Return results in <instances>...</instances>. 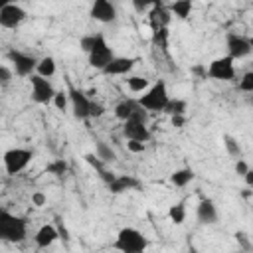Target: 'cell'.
I'll return each instance as SVG.
<instances>
[{
  "mask_svg": "<svg viewBox=\"0 0 253 253\" xmlns=\"http://www.w3.org/2000/svg\"><path fill=\"white\" fill-rule=\"evenodd\" d=\"M28 235V221L6 210L0 211V239L8 243H22Z\"/></svg>",
  "mask_w": 253,
  "mask_h": 253,
  "instance_id": "1",
  "label": "cell"
},
{
  "mask_svg": "<svg viewBox=\"0 0 253 253\" xmlns=\"http://www.w3.org/2000/svg\"><path fill=\"white\" fill-rule=\"evenodd\" d=\"M146 247H148L146 235L134 227H123L113 241V249L121 253H144Z\"/></svg>",
  "mask_w": 253,
  "mask_h": 253,
  "instance_id": "2",
  "label": "cell"
},
{
  "mask_svg": "<svg viewBox=\"0 0 253 253\" xmlns=\"http://www.w3.org/2000/svg\"><path fill=\"white\" fill-rule=\"evenodd\" d=\"M170 93H168V87L162 79H158L154 85H150L140 97H138V103L148 111V113H164L166 105L170 103Z\"/></svg>",
  "mask_w": 253,
  "mask_h": 253,
  "instance_id": "3",
  "label": "cell"
},
{
  "mask_svg": "<svg viewBox=\"0 0 253 253\" xmlns=\"http://www.w3.org/2000/svg\"><path fill=\"white\" fill-rule=\"evenodd\" d=\"M117 55L113 53V47L107 43V40H105V36L103 34H97V42H95V45H93V49L87 53V59H89V65L93 67V69H99V71H103L113 59H115Z\"/></svg>",
  "mask_w": 253,
  "mask_h": 253,
  "instance_id": "4",
  "label": "cell"
},
{
  "mask_svg": "<svg viewBox=\"0 0 253 253\" xmlns=\"http://www.w3.org/2000/svg\"><path fill=\"white\" fill-rule=\"evenodd\" d=\"M34 158V152L30 148H10L4 152V168H6V174L8 176H16L20 174L22 170L28 168V164L32 162Z\"/></svg>",
  "mask_w": 253,
  "mask_h": 253,
  "instance_id": "5",
  "label": "cell"
},
{
  "mask_svg": "<svg viewBox=\"0 0 253 253\" xmlns=\"http://www.w3.org/2000/svg\"><path fill=\"white\" fill-rule=\"evenodd\" d=\"M67 95H69V103H71L73 117L79 119V121L89 119V117H91V105H93V101L89 99V95H87L83 89L73 87L71 83H67Z\"/></svg>",
  "mask_w": 253,
  "mask_h": 253,
  "instance_id": "6",
  "label": "cell"
},
{
  "mask_svg": "<svg viewBox=\"0 0 253 253\" xmlns=\"http://www.w3.org/2000/svg\"><path fill=\"white\" fill-rule=\"evenodd\" d=\"M6 57L12 63L16 75H20V77H32L34 71L38 69V63H40L38 57L30 55V53H24V51H18V49H10L6 53Z\"/></svg>",
  "mask_w": 253,
  "mask_h": 253,
  "instance_id": "7",
  "label": "cell"
},
{
  "mask_svg": "<svg viewBox=\"0 0 253 253\" xmlns=\"http://www.w3.org/2000/svg\"><path fill=\"white\" fill-rule=\"evenodd\" d=\"M30 85H32V101L38 103V105H45V103H53V97H55V89L51 85L49 79L45 77H40L38 73H34L30 77Z\"/></svg>",
  "mask_w": 253,
  "mask_h": 253,
  "instance_id": "8",
  "label": "cell"
},
{
  "mask_svg": "<svg viewBox=\"0 0 253 253\" xmlns=\"http://www.w3.org/2000/svg\"><path fill=\"white\" fill-rule=\"evenodd\" d=\"M225 49H227V55L233 61L235 59H243L253 51L251 43H249V38H245L241 34H235V32H229L225 36Z\"/></svg>",
  "mask_w": 253,
  "mask_h": 253,
  "instance_id": "9",
  "label": "cell"
},
{
  "mask_svg": "<svg viewBox=\"0 0 253 253\" xmlns=\"http://www.w3.org/2000/svg\"><path fill=\"white\" fill-rule=\"evenodd\" d=\"M208 77L217 81H233L235 79V65L229 55L217 57L208 65Z\"/></svg>",
  "mask_w": 253,
  "mask_h": 253,
  "instance_id": "10",
  "label": "cell"
},
{
  "mask_svg": "<svg viewBox=\"0 0 253 253\" xmlns=\"http://www.w3.org/2000/svg\"><path fill=\"white\" fill-rule=\"evenodd\" d=\"M26 10L18 4H4L0 8V26L2 28H8V30H14L18 28L24 20H26Z\"/></svg>",
  "mask_w": 253,
  "mask_h": 253,
  "instance_id": "11",
  "label": "cell"
},
{
  "mask_svg": "<svg viewBox=\"0 0 253 253\" xmlns=\"http://www.w3.org/2000/svg\"><path fill=\"white\" fill-rule=\"evenodd\" d=\"M89 16L93 20L101 22V24H111L117 18V8L109 0H95L93 6H91V10H89Z\"/></svg>",
  "mask_w": 253,
  "mask_h": 253,
  "instance_id": "12",
  "label": "cell"
},
{
  "mask_svg": "<svg viewBox=\"0 0 253 253\" xmlns=\"http://www.w3.org/2000/svg\"><path fill=\"white\" fill-rule=\"evenodd\" d=\"M123 134L126 140H138V142H148L150 140V130L146 125L136 123V121H126L123 123Z\"/></svg>",
  "mask_w": 253,
  "mask_h": 253,
  "instance_id": "13",
  "label": "cell"
},
{
  "mask_svg": "<svg viewBox=\"0 0 253 253\" xmlns=\"http://www.w3.org/2000/svg\"><path fill=\"white\" fill-rule=\"evenodd\" d=\"M134 63H136V57H115L105 69H103V73L105 75H126V73H130V69L134 67Z\"/></svg>",
  "mask_w": 253,
  "mask_h": 253,
  "instance_id": "14",
  "label": "cell"
},
{
  "mask_svg": "<svg viewBox=\"0 0 253 253\" xmlns=\"http://www.w3.org/2000/svg\"><path fill=\"white\" fill-rule=\"evenodd\" d=\"M57 237H59V231L55 229V225L45 223V225H42V227L36 231L34 241H36V245H38L40 249H45V247L53 245V243L57 241Z\"/></svg>",
  "mask_w": 253,
  "mask_h": 253,
  "instance_id": "15",
  "label": "cell"
},
{
  "mask_svg": "<svg viewBox=\"0 0 253 253\" xmlns=\"http://www.w3.org/2000/svg\"><path fill=\"white\" fill-rule=\"evenodd\" d=\"M140 186V180L130 176V174H119L111 184H109V190L111 194H123V192H128V190H136Z\"/></svg>",
  "mask_w": 253,
  "mask_h": 253,
  "instance_id": "16",
  "label": "cell"
},
{
  "mask_svg": "<svg viewBox=\"0 0 253 253\" xmlns=\"http://www.w3.org/2000/svg\"><path fill=\"white\" fill-rule=\"evenodd\" d=\"M196 217L200 223L204 225H210V223H215L217 221V208L211 200H202L196 208Z\"/></svg>",
  "mask_w": 253,
  "mask_h": 253,
  "instance_id": "17",
  "label": "cell"
},
{
  "mask_svg": "<svg viewBox=\"0 0 253 253\" xmlns=\"http://www.w3.org/2000/svg\"><path fill=\"white\" fill-rule=\"evenodd\" d=\"M136 109H138V99H136V101H134V99H123L121 103L115 105V117H117L119 121L126 123V121L132 119V115H134Z\"/></svg>",
  "mask_w": 253,
  "mask_h": 253,
  "instance_id": "18",
  "label": "cell"
},
{
  "mask_svg": "<svg viewBox=\"0 0 253 253\" xmlns=\"http://www.w3.org/2000/svg\"><path fill=\"white\" fill-rule=\"evenodd\" d=\"M194 178H196V174H194L192 168H178V170H174V172L170 174V182H172L176 188H184V186H188Z\"/></svg>",
  "mask_w": 253,
  "mask_h": 253,
  "instance_id": "19",
  "label": "cell"
},
{
  "mask_svg": "<svg viewBox=\"0 0 253 253\" xmlns=\"http://www.w3.org/2000/svg\"><path fill=\"white\" fill-rule=\"evenodd\" d=\"M192 8H194V4H192L190 0H176V2L168 4L170 14H174V16L180 18V20H186V18L192 14Z\"/></svg>",
  "mask_w": 253,
  "mask_h": 253,
  "instance_id": "20",
  "label": "cell"
},
{
  "mask_svg": "<svg viewBox=\"0 0 253 253\" xmlns=\"http://www.w3.org/2000/svg\"><path fill=\"white\" fill-rule=\"evenodd\" d=\"M55 69H57V67H55V59H53L51 55H45V57H42V59H40L36 73H38L40 77L49 79L51 75H55Z\"/></svg>",
  "mask_w": 253,
  "mask_h": 253,
  "instance_id": "21",
  "label": "cell"
},
{
  "mask_svg": "<svg viewBox=\"0 0 253 253\" xmlns=\"http://www.w3.org/2000/svg\"><path fill=\"white\" fill-rule=\"evenodd\" d=\"M95 154H97V158H101L105 164H107V162H113V160L117 158L115 150H113L105 140H95Z\"/></svg>",
  "mask_w": 253,
  "mask_h": 253,
  "instance_id": "22",
  "label": "cell"
},
{
  "mask_svg": "<svg viewBox=\"0 0 253 253\" xmlns=\"http://www.w3.org/2000/svg\"><path fill=\"white\" fill-rule=\"evenodd\" d=\"M168 217H170V221L176 223V225L184 223V219H186V202L182 200V202L170 206V210H168Z\"/></svg>",
  "mask_w": 253,
  "mask_h": 253,
  "instance_id": "23",
  "label": "cell"
},
{
  "mask_svg": "<svg viewBox=\"0 0 253 253\" xmlns=\"http://www.w3.org/2000/svg\"><path fill=\"white\" fill-rule=\"evenodd\" d=\"M186 109H188V103L184 101V99H170V103L166 105V109H164V113L168 115V117H178V115H186Z\"/></svg>",
  "mask_w": 253,
  "mask_h": 253,
  "instance_id": "24",
  "label": "cell"
},
{
  "mask_svg": "<svg viewBox=\"0 0 253 253\" xmlns=\"http://www.w3.org/2000/svg\"><path fill=\"white\" fill-rule=\"evenodd\" d=\"M126 85L132 93H144L148 89V79L142 75H130V77H126Z\"/></svg>",
  "mask_w": 253,
  "mask_h": 253,
  "instance_id": "25",
  "label": "cell"
},
{
  "mask_svg": "<svg viewBox=\"0 0 253 253\" xmlns=\"http://www.w3.org/2000/svg\"><path fill=\"white\" fill-rule=\"evenodd\" d=\"M223 146H225V150H227V154L229 156H233L235 160L241 156V144L237 142V138L235 136H231V134H223Z\"/></svg>",
  "mask_w": 253,
  "mask_h": 253,
  "instance_id": "26",
  "label": "cell"
},
{
  "mask_svg": "<svg viewBox=\"0 0 253 253\" xmlns=\"http://www.w3.org/2000/svg\"><path fill=\"white\" fill-rule=\"evenodd\" d=\"M152 43L158 45L162 51L168 49V28H156L152 30Z\"/></svg>",
  "mask_w": 253,
  "mask_h": 253,
  "instance_id": "27",
  "label": "cell"
},
{
  "mask_svg": "<svg viewBox=\"0 0 253 253\" xmlns=\"http://www.w3.org/2000/svg\"><path fill=\"white\" fill-rule=\"evenodd\" d=\"M45 172L59 178V176H63V174L67 172V162H65L63 158H55V160H51V162L45 166Z\"/></svg>",
  "mask_w": 253,
  "mask_h": 253,
  "instance_id": "28",
  "label": "cell"
},
{
  "mask_svg": "<svg viewBox=\"0 0 253 253\" xmlns=\"http://www.w3.org/2000/svg\"><path fill=\"white\" fill-rule=\"evenodd\" d=\"M239 91L243 93H253V71H247L239 79Z\"/></svg>",
  "mask_w": 253,
  "mask_h": 253,
  "instance_id": "29",
  "label": "cell"
},
{
  "mask_svg": "<svg viewBox=\"0 0 253 253\" xmlns=\"http://www.w3.org/2000/svg\"><path fill=\"white\" fill-rule=\"evenodd\" d=\"M67 103H69V95H67V91H57L55 97H53V105H55V109H57V111H65Z\"/></svg>",
  "mask_w": 253,
  "mask_h": 253,
  "instance_id": "30",
  "label": "cell"
},
{
  "mask_svg": "<svg viewBox=\"0 0 253 253\" xmlns=\"http://www.w3.org/2000/svg\"><path fill=\"white\" fill-rule=\"evenodd\" d=\"M95 42H97V34H89V36H83V38H81V42H79V47H81L85 53H89V51L93 49Z\"/></svg>",
  "mask_w": 253,
  "mask_h": 253,
  "instance_id": "31",
  "label": "cell"
},
{
  "mask_svg": "<svg viewBox=\"0 0 253 253\" xmlns=\"http://www.w3.org/2000/svg\"><path fill=\"white\" fill-rule=\"evenodd\" d=\"M233 237H235V241L241 245V249H243V251H251V249H253L251 241L247 239V233H243V231H235V235H233Z\"/></svg>",
  "mask_w": 253,
  "mask_h": 253,
  "instance_id": "32",
  "label": "cell"
},
{
  "mask_svg": "<svg viewBox=\"0 0 253 253\" xmlns=\"http://www.w3.org/2000/svg\"><path fill=\"white\" fill-rule=\"evenodd\" d=\"M85 162H87V164H91V166H93L95 170H99V172H103V170H105V168H103V164H105V162H103L101 158H97V154H85Z\"/></svg>",
  "mask_w": 253,
  "mask_h": 253,
  "instance_id": "33",
  "label": "cell"
},
{
  "mask_svg": "<svg viewBox=\"0 0 253 253\" xmlns=\"http://www.w3.org/2000/svg\"><path fill=\"white\" fill-rule=\"evenodd\" d=\"M10 81H12V71H10V67H8V65H0V83H2V87H6Z\"/></svg>",
  "mask_w": 253,
  "mask_h": 253,
  "instance_id": "34",
  "label": "cell"
},
{
  "mask_svg": "<svg viewBox=\"0 0 253 253\" xmlns=\"http://www.w3.org/2000/svg\"><path fill=\"white\" fill-rule=\"evenodd\" d=\"M126 148H128V152H132V154H140V152H144V142L128 140V142H126Z\"/></svg>",
  "mask_w": 253,
  "mask_h": 253,
  "instance_id": "35",
  "label": "cell"
},
{
  "mask_svg": "<svg viewBox=\"0 0 253 253\" xmlns=\"http://www.w3.org/2000/svg\"><path fill=\"white\" fill-rule=\"evenodd\" d=\"M247 172H249V164H247L243 158H237V162H235V174L245 176Z\"/></svg>",
  "mask_w": 253,
  "mask_h": 253,
  "instance_id": "36",
  "label": "cell"
},
{
  "mask_svg": "<svg viewBox=\"0 0 253 253\" xmlns=\"http://www.w3.org/2000/svg\"><path fill=\"white\" fill-rule=\"evenodd\" d=\"M45 202H47V198H45V194H43V192H34V194H32V204H34V206L42 208Z\"/></svg>",
  "mask_w": 253,
  "mask_h": 253,
  "instance_id": "37",
  "label": "cell"
},
{
  "mask_svg": "<svg viewBox=\"0 0 253 253\" xmlns=\"http://www.w3.org/2000/svg\"><path fill=\"white\" fill-rule=\"evenodd\" d=\"M152 4H154V2H132V6H134V10H136V12L152 10Z\"/></svg>",
  "mask_w": 253,
  "mask_h": 253,
  "instance_id": "38",
  "label": "cell"
},
{
  "mask_svg": "<svg viewBox=\"0 0 253 253\" xmlns=\"http://www.w3.org/2000/svg\"><path fill=\"white\" fill-rule=\"evenodd\" d=\"M103 113H105V107L101 103H95L93 101V105H91V117H103Z\"/></svg>",
  "mask_w": 253,
  "mask_h": 253,
  "instance_id": "39",
  "label": "cell"
},
{
  "mask_svg": "<svg viewBox=\"0 0 253 253\" xmlns=\"http://www.w3.org/2000/svg\"><path fill=\"white\" fill-rule=\"evenodd\" d=\"M170 121H172V126H176V128H182V126L186 125V115H178V117H170Z\"/></svg>",
  "mask_w": 253,
  "mask_h": 253,
  "instance_id": "40",
  "label": "cell"
},
{
  "mask_svg": "<svg viewBox=\"0 0 253 253\" xmlns=\"http://www.w3.org/2000/svg\"><path fill=\"white\" fill-rule=\"evenodd\" d=\"M192 71H194V73H196V75H200V77H202V79H206V77H208V69H206V67H204V65H196V67H194V69H192Z\"/></svg>",
  "mask_w": 253,
  "mask_h": 253,
  "instance_id": "41",
  "label": "cell"
},
{
  "mask_svg": "<svg viewBox=\"0 0 253 253\" xmlns=\"http://www.w3.org/2000/svg\"><path fill=\"white\" fill-rule=\"evenodd\" d=\"M243 180H245L247 188H253V168H249V172L243 176Z\"/></svg>",
  "mask_w": 253,
  "mask_h": 253,
  "instance_id": "42",
  "label": "cell"
},
{
  "mask_svg": "<svg viewBox=\"0 0 253 253\" xmlns=\"http://www.w3.org/2000/svg\"><path fill=\"white\" fill-rule=\"evenodd\" d=\"M188 253H200V251H198L196 247H190V249H188Z\"/></svg>",
  "mask_w": 253,
  "mask_h": 253,
  "instance_id": "43",
  "label": "cell"
},
{
  "mask_svg": "<svg viewBox=\"0 0 253 253\" xmlns=\"http://www.w3.org/2000/svg\"><path fill=\"white\" fill-rule=\"evenodd\" d=\"M249 43H251V49H253V36L249 38Z\"/></svg>",
  "mask_w": 253,
  "mask_h": 253,
  "instance_id": "44",
  "label": "cell"
},
{
  "mask_svg": "<svg viewBox=\"0 0 253 253\" xmlns=\"http://www.w3.org/2000/svg\"><path fill=\"white\" fill-rule=\"evenodd\" d=\"M235 253H245V251H235Z\"/></svg>",
  "mask_w": 253,
  "mask_h": 253,
  "instance_id": "45",
  "label": "cell"
},
{
  "mask_svg": "<svg viewBox=\"0 0 253 253\" xmlns=\"http://www.w3.org/2000/svg\"><path fill=\"white\" fill-rule=\"evenodd\" d=\"M251 103H253V99H251Z\"/></svg>",
  "mask_w": 253,
  "mask_h": 253,
  "instance_id": "46",
  "label": "cell"
}]
</instances>
